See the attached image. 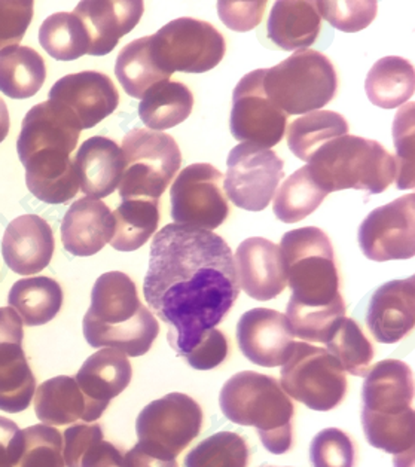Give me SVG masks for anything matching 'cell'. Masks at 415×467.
<instances>
[{"instance_id":"7c38bea8","label":"cell","mask_w":415,"mask_h":467,"mask_svg":"<svg viewBox=\"0 0 415 467\" xmlns=\"http://www.w3.org/2000/svg\"><path fill=\"white\" fill-rule=\"evenodd\" d=\"M223 181L226 195L234 206L261 212L270 206L278 183L285 178L282 158L254 143H240L228 155Z\"/></svg>"},{"instance_id":"ba28073f","label":"cell","mask_w":415,"mask_h":467,"mask_svg":"<svg viewBox=\"0 0 415 467\" xmlns=\"http://www.w3.org/2000/svg\"><path fill=\"white\" fill-rule=\"evenodd\" d=\"M121 150L125 161L119 183L122 202L134 198L160 202L181 169L182 153L176 140L161 131L136 129L125 136Z\"/></svg>"},{"instance_id":"7402d4cb","label":"cell","mask_w":415,"mask_h":467,"mask_svg":"<svg viewBox=\"0 0 415 467\" xmlns=\"http://www.w3.org/2000/svg\"><path fill=\"white\" fill-rule=\"evenodd\" d=\"M54 234L48 222L36 214L14 219L5 231L2 254L6 265L21 275L41 273L53 259Z\"/></svg>"},{"instance_id":"d4e9b609","label":"cell","mask_w":415,"mask_h":467,"mask_svg":"<svg viewBox=\"0 0 415 467\" xmlns=\"http://www.w3.org/2000/svg\"><path fill=\"white\" fill-rule=\"evenodd\" d=\"M113 214L105 202L85 197L73 202L61 223V242L73 256H93L110 243Z\"/></svg>"},{"instance_id":"277c9868","label":"cell","mask_w":415,"mask_h":467,"mask_svg":"<svg viewBox=\"0 0 415 467\" xmlns=\"http://www.w3.org/2000/svg\"><path fill=\"white\" fill-rule=\"evenodd\" d=\"M414 374L388 358L369 368L362 391V426L368 442L400 459H414Z\"/></svg>"},{"instance_id":"b9f144b4","label":"cell","mask_w":415,"mask_h":467,"mask_svg":"<svg viewBox=\"0 0 415 467\" xmlns=\"http://www.w3.org/2000/svg\"><path fill=\"white\" fill-rule=\"evenodd\" d=\"M16 467H65L60 431L47 424L21 431V451Z\"/></svg>"},{"instance_id":"83f0119b","label":"cell","mask_w":415,"mask_h":467,"mask_svg":"<svg viewBox=\"0 0 415 467\" xmlns=\"http://www.w3.org/2000/svg\"><path fill=\"white\" fill-rule=\"evenodd\" d=\"M322 27L316 2H275L268 18V36L285 51H303L315 44Z\"/></svg>"},{"instance_id":"74e56055","label":"cell","mask_w":415,"mask_h":467,"mask_svg":"<svg viewBox=\"0 0 415 467\" xmlns=\"http://www.w3.org/2000/svg\"><path fill=\"white\" fill-rule=\"evenodd\" d=\"M115 75L125 93L133 99H141L153 85L170 79L150 56V36L125 45L118 56Z\"/></svg>"},{"instance_id":"f907efd6","label":"cell","mask_w":415,"mask_h":467,"mask_svg":"<svg viewBox=\"0 0 415 467\" xmlns=\"http://www.w3.org/2000/svg\"><path fill=\"white\" fill-rule=\"evenodd\" d=\"M125 467H179L176 460L155 457L141 450L138 443L124 455Z\"/></svg>"},{"instance_id":"7a4b0ae2","label":"cell","mask_w":415,"mask_h":467,"mask_svg":"<svg viewBox=\"0 0 415 467\" xmlns=\"http://www.w3.org/2000/svg\"><path fill=\"white\" fill-rule=\"evenodd\" d=\"M280 252L292 290L286 315L292 332L306 343L327 344L335 323L346 317L331 240L306 226L285 234Z\"/></svg>"},{"instance_id":"52a82bcc","label":"cell","mask_w":415,"mask_h":467,"mask_svg":"<svg viewBox=\"0 0 415 467\" xmlns=\"http://www.w3.org/2000/svg\"><path fill=\"white\" fill-rule=\"evenodd\" d=\"M338 78L332 61L313 49L294 56L265 69L264 91L278 109L289 115L316 112L334 99Z\"/></svg>"},{"instance_id":"3957f363","label":"cell","mask_w":415,"mask_h":467,"mask_svg":"<svg viewBox=\"0 0 415 467\" xmlns=\"http://www.w3.org/2000/svg\"><path fill=\"white\" fill-rule=\"evenodd\" d=\"M84 337L93 348H115L139 358L160 334L155 316L141 304L133 280L121 271L100 275L84 317Z\"/></svg>"},{"instance_id":"f546056e","label":"cell","mask_w":415,"mask_h":467,"mask_svg":"<svg viewBox=\"0 0 415 467\" xmlns=\"http://www.w3.org/2000/svg\"><path fill=\"white\" fill-rule=\"evenodd\" d=\"M365 91L372 105L381 109L400 108L414 96V66L402 57H384L368 73Z\"/></svg>"},{"instance_id":"8fae6325","label":"cell","mask_w":415,"mask_h":467,"mask_svg":"<svg viewBox=\"0 0 415 467\" xmlns=\"http://www.w3.org/2000/svg\"><path fill=\"white\" fill-rule=\"evenodd\" d=\"M202 410L183 393H170L141 410L136 421L139 447L160 459L176 460L200 435Z\"/></svg>"},{"instance_id":"e575fe53","label":"cell","mask_w":415,"mask_h":467,"mask_svg":"<svg viewBox=\"0 0 415 467\" xmlns=\"http://www.w3.org/2000/svg\"><path fill=\"white\" fill-rule=\"evenodd\" d=\"M112 214L115 226L109 244L119 252H134L145 246L160 223L158 200H124Z\"/></svg>"},{"instance_id":"7dc6e473","label":"cell","mask_w":415,"mask_h":467,"mask_svg":"<svg viewBox=\"0 0 415 467\" xmlns=\"http://www.w3.org/2000/svg\"><path fill=\"white\" fill-rule=\"evenodd\" d=\"M228 356V341L221 330L210 329L202 335L194 350L186 356V362L198 371H210L219 367Z\"/></svg>"},{"instance_id":"ac0fdd59","label":"cell","mask_w":415,"mask_h":467,"mask_svg":"<svg viewBox=\"0 0 415 467\" xmlns=\"http://www.w3.org/2000/svg\"><path fill=\"white\" fill-rule=\"evenodd\" d=\"M49 100L65 106L81 130H88L117 110L119 93L105 73L88 70L61 78L49 91Z\"/></svg>"},{"instance_id":"8d00e7d4","label":"cell","mask_w":415,"mask_h":467,"mask_svg":"<svg viewBox=\"0 0 415 467\" xmlns=\"http://www.w3.org/2000/svg\"><path fill=\"white\" fill-rule=\"evenodd\" d=\"M329 193L323 190L310 165L296 170L283 182L275 200V214L285 223H296L310 216Z\"/></svg>"},{"instance_id":"d6a6232c","label":"cell","mask_w":415,"mask_h":467,"mask_svg":"<svg viewBox=\"0 0 415 467\" xmlns=\"http://www.w3.org/2000/svg\"><path fill=\"white\" fill-rule=\"evenodd\" d=\"M45 78V60L35 49L18 45L0 53V91L9 99H30L39 93Z\"/></svg>"},{"instance_id":"f1b7e54d","label":"cell","mask_w":415,"mask_h":467,"mask_svg":"<svg viewBox=\"0 0 415 467\" xmlns=\"http://www.w3.org/2000/svg\"><path fill=\"white\" fill-rule=\"evenodd\" d=\"M131 375V363L124 353L115 348H103L85 360L75 379L84 395L109 405L113 398L129 387Z\"/></svg>"},{"instance_id":"6da1fadb","label":"cell","mask_w":415,"mask_h":467,"mask_svg":"<svg viewBox=\"0 0 415 467\" xmlns=\"http://www.w3.org/2000/svg\"><path fill=\"white\" fill-rule=\"evenodd\" d=\"M143 295L169 325L171 348L186 358L237 301L233 250L212 231L170 223L153 237Z\"/></svg>"},{"instance_id":"44dd1931","label":"cell","mask_w":415,"mask_h":467,"mask_svg":"<svg viewBox=\"0 0 415 467\" xmlns=\"http://www.w3.org/2000/svg\"><path fill=\"white\" fill-rule=\"evenodd\" d=\"M367 325L379 343L395 344L415 325V277L379 286L368 306Z\"/></svg>"},{"instance_id":"f5cc1de1","label":"cell","mask_w":415,"mask_h":467,"mask_svg":"<svg viewBox=\"0 0 415 467\" xmlns=\"http://www.w3.org/2000/svg\"><path fill=\"white\" fill-rule=\"evenodd\" d=\"M263 467H275V466H263Z\"/></svg>"},{"instance_id":"816d5d0a","label":"cell","mask_w":415,"mask_h":467,"mask_svg":"<svg viewBox=\"0 0 415 467\" xmlns=\"http://www.w3.org/2000/svg\"><path fill=\"white\" fill-rule=\"evenodd\" d=\"M9 133V112L8 106L4 99H0V143L6 139Z\"/></svg>"},{"instance_id":"c3c4849f","label":"cell","mask_w":415,"mask_h":467,"mask_svg":"<svg viewBox=\"0 0 415 467\" xmlns=\"http://www.w3.org/2000/svg\"><path fill=\"white\" fill-rule=\"evenodd\" d=\"M266 2H218L222 23L235 32H250L263 21Z\"/></svg>"},{"instance_id":"1f68e13d","label":"cell","mask_w":415,"mask_h":467,"mask_svg":"<svg viewBox=\"0 0 415 467\" xmlns=\"http://www.w3.org/2000/svg\"><path fill=\"white\" fill-rule=\"evenodd\" d=\"M8 303L26 327H41L60 313L63 290L53 278H23L9 292Z\"/></svg>"},{"instance_id":"484cf974","label":"cell","mask_w":415,"mask_h":467,"mask_svg":"<svg viewBox=\"0 0 415 467\" xmlns=\"http://www.w3.org/2000/svg\"><path fill=\"white\" fill-rule=\"evenodd\" d=\"M73 164L81 190L89 198L99 200L109 197L121 183L124 153L117 141L94 136L82 143Z\"/></svg>"},{"instance_id":"9a60e30c","label":"cell","mask_w":415,"mask_h":467,"mask_svg":"<svg viewBox=\"0 0 415 467\" xmlns=\"http://www.w3.org/2000/svg\"><path fill=\"white\" fill-rule=\"evenodd\" d=\"M415 195L408 193L372 210L359 228V244L377 262L411 259L415 254Z\"/></svg>"},{"instance_id":"60d3db41","label":"cell","mask_w":415,"mask_h":467,"mask_svg":"<svg viewBox=\"0 0 415 467\" xmlns=\"http://www.w3.org/2000/svg\"><path fill=\"white\" fill-rule=\"evenodd\" d=\"M249 447L234 431H219L188 452L185 467H247Z\"/></svg>"},{"instance_id":"836d02e7","label":"cell","mask_w":415,"mask_h":467,"mask_svg":"<svg viewBox=\"0 0 415 467\" xmlns=\"http://www.w3.org/2000/svg\"><path fill=\"white\" fill-rule=\"evenodd\" d=\"M63 459L67 467H125L124 454L106 442L100 424H75L66 429Z\"/></svg>"},{"instance_id":"cb8c5ba5","label":"cell","mask_w":415,"mask_h":467,"mask_svg":"<svg viewBox=\"0 0 415 467\" xmlns=\"http://www.w3.org/2000/svg\"><path fill=\"white\" fill-rule=\"evenodd\" d=\"M108 407L84 395L77 379L66 375L42 383L35 398L36 417L47 426H66L78 420L91 423L100 419Z\"/></svg>"},{"instance_id":"f35d334b","label":"cell","mask_w":415,"mask_h":467,"mask_svg":"<svg viewBox=\"0 0 415 467\" xmlns=\"http://www.w3.org/2000/svg\"><path fill=\"white\" fill-rule=\"evenodd\" d=\"M39 42L58 61H73L88 53V33L73 13L49 16L39 28Z\"/></svg>"},{"instance_id":"bcb514c9","label":"cell","mask_w":415,"mask_h":467,"mask_svg":"<svg viewBox=\"0 0 415 467\" xmlns=\"http://www.w3.org/2000/svg\"><path fill=\"white\" fill-rule=\"evenodd\" d=\"M33 18V2H0V53L18 47Z\"/></svg>"},{"instance_id":"d590c367","label":"cell","mask_w":415,"mask_h":467,"mask_svg":"<svg viewBox=\"0 0 415 467\" xmlns=\"http://www.w3.org/2000/svg\"><path fill=\"white\" fill-rule=\"evenodd\" d=\"M348 134L346 118L331 110H316L295 119L287 129V145L301 161L310 162L318 150Z\"/></svg>"},{"instance_id":"ee69618b","label":"cell","mask_w":415,"mask_h":467,"mask_svg":"<svg viewBox=\"0 0 415 467\" xmlns=\"http://www.w3.org/2000/svg\"><path fill=\"white\" fill-rule=\"evenodd\" d=\"M310 459L313 467H353L355 447L346 431L331 427L315 436Z\"/></svg>"},{"instance_id":"ab89813d","label":"cell","mask_w":415,"mask_h":467,"mask_svg":"<svg viewBox=\"0 0 415 467\" xmlns=\"http://www.w3.org/2000/svg\"><path fill=\"white\" fill-rule=\"evenodd\" d=\"M327 346L344 371L356 377H367L374 358V348L353 318L343 317L335 323Z\"/></svg>"},{"instance_id":"ffe728a7","label":"cell","mask_w":415,"mask_h":467,"mask_svg":"<svg viewBox=\"0 0 415 467\" xmlns=\"http://www.w3.org/2000/svg\"><path fill=\"white\" fill-rule=\"evenodd\" d=\"M238 285L250 298L270 301L286 289L282 252L265 238H247L235 252Z\"/></svg>"},{"instance_id":"e0dca14e","label":"cell","mask_w":415,"mask_h":467,"mask_svg":"<svg viewBox=\"0 0 415 467\" xmlns=\"http://www.w3.org/2000/svg\"><path fill=\"white\" fill-rule=\"evenodd\" d=\"M294 337L286 316L270 308H254L238 320L240 350L259 367H283L291 355Z\"/></svg>"},{"instance_id":"f6af8a7d","label":"cell","mask_w":415,"mask_h":467,"mask_svg":"<svg viewBox=\"0 0 415 467\" xmlns=\"http://www.w3.org/2000/svg\"><path fill=\"white\" fill-rule=\"evenodd\" d=\"M318 14L332 27L341 32H360L371 25L377 16L379 5L375 0L369 2H316Z\"/></svg>"},{"instance_id":"5bb4252c","label":"cell","mask_w":415,"mask_h":467,"mask_svg":"<svg viewBox=\"0 0 415 467\" xmlns=\"http://www.w3.org/2000/svg\"><path fill=\"white\" fill-rule=\"evenodd\" d=\"M265 69L254 70L242 78L233 94L231 133L235 140L270 150L286 131L287 115L264 91Z\"/></svg>"},{"instance_id":"603a6c76","label":"cell","mask_w":415,"mask_h":467,"mask_svg":"<svg viewBox=\"0 0 415 467\" xmlns=\"http://www.w3.org/2000/svg\"><path fill=\"white\" fill-rule=\"evenodd\" d=\"M145 11L140 0L131 2H81L73 14L88 33L89 56H108L118 42L139 25Z\"/></svg>"},{"instance_id":"4316f807","label":"cell","mask_w":415,"mask_h":467,"mask_svg":"<svg viewBox=\"0 0 415 467\" xmlns=\"http://www.w3.org/2000/svg\"><path fill=\"white\" fill-rule=\"evenodd\" d=\"M23 165L28 191L37 200L47 204H63L77 197L79 182L69 153L41 150L33 153Z\"/></svg>"},{"instance_id":"9c48e42d","label":"cell","mask_w":415,"mask_h":467,"mask_svg":"<svg viewBox=\"0 0 415 467\" xmlns=\"http://www.w3.org/2000/svg\"><path fill=\"white\" fill-rule=\"evenodd\" d=\"M225 51V39L214 26L190 16L170 21L150 36V56L169 77L173 72H209Z\"/></svg>"},{"instance_id":"30bf717a","label":"cell","mask_w":415,"mask_h":467,"mask_svg":"<svg viewBox=\"0 0 415 467\" xmlns=\"http://www.w3.org/2000/svg\"><path fill=\"white\" fill-rule=\"evenodd\" d=\"M283 391L315 411H331L343 402L347 377L338 360L322 347L294 343L282 368Z\"/></svg>"},{"instance_id":"d6986e66","label":"cell","mask_w":415,"mask_h":467,"mask_svg":"<svg viewBox=\"0 0 415 467\" xmlns=\"http://www.w3.org/2000/svg\"><path fill=\"white\" fill-rule=\"evenodd\" d=\"M79 136L81 127L70 110L57 101H44L33 106L23 119L16 141L18 157L25 162L41 150H60L70 155L77 148Z\"/></svg>"},{"instance_id":"4dcf8cb0","label":"cell","mask_w":415,"mask_h":467,"mask_svg":"<svg viewBox=\"0 0 415 467\" xmlns=\"http://www.w3.org/2000/svg\"><path fill=\"white\" fill-rule=\"evenodd\" d=\"M194 96L182 82L162 81L153 85L141 97L139 117L150 130L173 129L190 117Z\"/></svg>"},{"instance_id":"5b68a950","label":"cell","mask_w":415,"mask_h":467,"mask_svg":"<svg viewBox=\"0 0 415 467\" xmlns=\"http://www.w3.org/2000/svg\"><path fill=\"white\" fill-rule=\"evenodd\" d=\"M219 403L233 423L254 427L271 454L291 450L294 403L275 377L238 372L222 387Z\"/></svg>"},{"instance_id":"4fadbf2b","label":"cell","mask_w":415,"mask_h":467,"mask_svg":"<svg viewBox=\"0 0 415 467\" xmlns=\"http://www.w3.org/2000/svg\"><path fill=\"white\" fill-rule=\"evenodd\" d=\"M222 182L221 171L206 162L182 170L170 193L174 222L206 231L221 226L230 213Z\"/></svg>"},{"instance_id":"8992f818","label":"cell","mask_w":415,"mask_h":467,"mask_svg":"<svg viewBox=\"0 0 415 467\" xmlns=\"http://www.w3.org/2000/svg\"><path fill=\"white\" fill-rule=\"evenodd\" d=\"M308 165L327 193L343 190L381 193L398 171L395 157L381 143L348 134L323 146Z\"/></svg>"},{"instance_id":"7bdbcfd3","label":"cell","mask_w":415,"mask_h":467,"mask_svg":"<svg viewBox=\"0 0 415 467\" xmlns=\"http://www.w3.org/2000/svg\"><path fill=\"white\" fill-rule=\"evenodd\" d=\"M414 101L400 108L393 124V140L398 152V188H414Z\"/></svg>"},{"instance_id":"681fc988","label":"cell","mask_w":415,"mask_h":467,"mask_svg":"<svg viewBox=\"0 0 415 467\" xmlns=\"http://www.w3.org/2000/svg\"><path fill=\"white\" fill-rule=\"evenodd\" d=\"M20 451V429L11 420L0 417V467H16Z\"/></svg>"},{"instance_id":"2e32d148","label":"cell","mask_w":415,"mask_h":467,"mask_svg":"<svg viewBox=\"0 0 415 467\" xmlns=\"http://www.w3.org/2000/svg\"><path fill=\"white\" fill-rule=\"evenodd\" d=\"M23 322L16 310L0 308V411H26L36 391V379L23 350Z\"/></svg>"}]
</instances>
